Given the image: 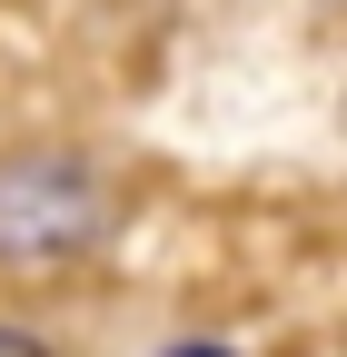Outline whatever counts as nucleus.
<instances>
[{"label": "nucleus", "mask_w": 347, "mask_h": 357, "mask_svg": "<svg viewBox=\"0 0 347 357\" xmlns=\"http://www.w3.org/2000/svg\"><path fill=\"white\" fill-rule=\"evenodd\" d=\"M0 357H50V347H40L30 328H0Z\"/></svg>", "instance_id": "obj_2"}, {"label": "nucleus", "mask_w": 347, "mask_h": 357, "mask_svg": "<svg viewBox=\"0 0 347 357\" xmlns=\"http://www.w3.org/2000/svg\"><path fill=\"white\" fill-rule=\"evenodd\" d=\"M109 238V189L70 149H10L0 159V268H60Z\"/></svg>", "instance_id": "obj_1"}, {"label": "nucleus", "mask_w": 347, "mask_h": 357, "mask_svg": "<svg viewBox=\"0 0 347 357\" xmlns=\"http://www.w3.org/2000/svg\"><path fill=\"white\" fill-rule=\"evenodd\" d=\"M169 357H229V347H169Z\"/></svg>", "instance_id": "obj_3"}]
</instances>
